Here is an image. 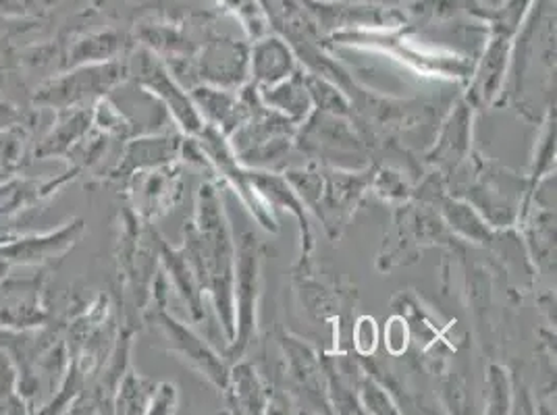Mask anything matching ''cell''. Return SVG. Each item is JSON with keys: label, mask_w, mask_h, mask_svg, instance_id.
<instances>
[{"label": "cell", "mask_w": 557, "mask_h": 415, "mask_svg": "<svg viewBox=\"0 0 557 415\" xmlns=\"http://www.w3.org/2000/svg\"><path fill=\"white\" fill-rule=\"evenodd\" d=\"M123 50V36L116 32H94L73 40L70 50L63 54V70L90 63H107Z\"/></svg>", "instance_id": "cell-6"}, {"label": "cell", "mask_w": 557, "mask_h": 415, "mask_svg": "<svg viewBox=\"0 0 557 415\" xmlns=\"http://www.w3.org/2000/svg\"><path fill=\"white\" fill-rule=\"evenodd\" d=\"M29 127L0 129V168L9 175L22 171L27 156Z\"/></svg>", "instance_id": "cell-10"}, {"label": "cell", "mask_w": 557, "mask_h": 415, "mask_svg": "<svg viewBox=\"0 0 557 415\" xmlns=\"http://www.w3.org/2000/svg\"><path fill=\"white\" fill-rule=\"evenodd\" d=\"M134 67L138 73L139 81L144 86H148L150 90L163 96L164 100L171 104V109L175 111V115L182 118L184 127L189 129H198V118L191 113L186 98L182 92L171 84V79L166 77L163 67L148 54V52H139V59H134Z\"/></svg>", "instance_id": "cell-5"}, {"label": "cell", "mask_w": 557, "mask_h": 415, "mask_svg": "<svg viewBox=\"0 0 557 415\" xmlns=\"http://www.w3.org/2000/svg\"><path fill=\"white\" fill-rule=\"evenodd\" d=\"M506 4V0H468V7L474 13H481L483 17H493L497 15V11Z\"/></svg>", "instance_id": "cell-14"}, {"label": "cell", "mask_w": 557, "mask_h": 415, "mask_svg": "<svg viewBox=\"0 0 557 415\" xmlns=\"http://www.w3.org/2000/svg\"><path fill=\"white\" fill-rule=\"evenodd\" d=\"M48 323L40 278H0V326L4 330L42 328Z\"/></svg>", "instance_id": "cell-3"}, {"label": "cell", "mask_w": 557, "mask_h": 415, "mask_svg": "<svg viewBox=\"0 0 557 415\" xmlns=\"http://www.w3.org/2000/svg\"><path fill=\"white\" fill-rule=\"evenodd\" d=\"M47 0H0V20H29L42 15Z\"/></svg>", "instance_id": "cell-11"}, {"label": "cell", "mask_w": 557, "mask_h": 415, "mask_svg": "<svg viewBox=\"0 0 557 415\" xmlns=\"http://www.w3.org/2000/svg\"><path fill=\"white\" fill-rule=\"evenodd\" d=\"M34 113L24 111L20 104H15L11 98L0 93V129L9 127H29Z\"/></svg>", "instance_id": "cell-13"}, {"label": "cell", "mask_w": 557, "mask_h": 415, "mask_svg": "<svg viewBox=\"0 0 557 415\" xmlns=\"http://www.w3.org/2000/svg\"><path fill=\"white\" fill-rule=\"evenodd\" d=\"M84 232V221L73 218L59 229L34 235H17L0 243V278L17 266H47L70 252Z\"/></svg>", "instance_id": "cell-2"}, {"label": "cell", "mask_w": 557, "mask_h": 415, "mask_svg": "<svg viewBox=\"0 0 557 415\" xmlns=\"http://www.w3.org/2000/svg\"><path fill=\"white\" fill-rule=\"evenodd\" d=\"M163 323L169 339L177 343V349L184 351L186 355H189L200 368L209 374L212 380H216V382L221 385V382H223V366L216 364V360L210 355L209 351H207V347H202V343H200L194 335H189L186 328H182L180 324L173 323L171 318L163 316Z\"/></svg>", "instance_id": "cell-8"}, {"label": "cell", "mask_w": 557, "mask_h": 415, "mask_svg": "<svg viewBox=\"0 0 557 415\" xmlns=\"http://www.w3.org/2000/svg\"><path fill=\"white\" fill-rule=\"evenodd\" d=\"M255 70L258 79L277 81L292 70V56L278 40H269L267 45L256 48Z\"/></svg>", "instance_id": "cell-9"}, {"label": "cell", "mask_w": 557, "mask_h": 415, "mask_svg": "<svg viewBox=\"0 0 557 415\" xmlns=\"http://www.w3.org/2000/svg\"><path fill=\"white\" fill-rule=\"evenodd\" d=\"M57 118L47 136L34 150V159L48 161V159H65L71 148L84 138L92 127V109H65L54 111Z\"/></svg>", "instance_id": "cell-4"}, {"label": "cell", "mask_w": 557, "mask_h": 415, "mask_svg": "<svg viewBox=\"0 0 557 415\" xmlns=\"http://www.w3.org/2000/svg\"><path fill=\"white\" fill-rule=\"evenodd\" d=\"M7 177H11V175H9V173H4V171H2V168H0V181H4V179H7Z\"/></svg>", "instance_id": "cell-15"}, {"label": "cell", "mask_w": 557, "mask_h": 415, "mask_svg": "<svg viewBox=\"0 0 557 415\" xmlns=\"http://www.w3.org/2000/svg\"><path fill=\"white\" fill-rule=\"evenodd\" d=\"M125 75L127 67L116 61L71 67L42 81L32 96V106L52 111L86 109L121 86Z\"/></svg>", "instance_id": "cell-1"}, {"label": "cell", "mask_w": 557, "mask_h": 415, "mask_svg": "<svg viewBox=\"0 0 557 415\" xmlns=\"http://www.w3.org/2000/svg\"><path fill=\"white\" fill-rule=\"evenodd\" d=\"M171 154H173V146L166 139H136L127 146L116 173L127 175V173H134L136 168L161 164L169 161Z\"/></svg>", "instance_id": "cell-7"}, {"label": "cell", "mask_w": 557, "mask_h": 415, "mask_svg": "<svg viewBox=\"0 0 557 415\" xmlns=\"http://www.w3.org/2000/svg\"><path fill=\"white\" fill-rule=\"evenodd\" d=\"M144 389H141V380L136 378L134 374H127L123 385H121V392H119V412H138V407H144Z\"/></svg>", "instance_id": "cell-12"}]
</instances>
